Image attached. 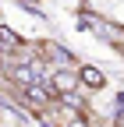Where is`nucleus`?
<instances>
[{
    "label": "nucleus",
    "instance_id": "nucleus-1",
    "mask_svg": "<svg viewBox=\"0 0 124 127\" xmlns=\"http://www.w3.org/2000/svg\"><path fill=\"white\" fill-rule=\"evenodd\" d=\"M32 64L36 60H43V64H53V67H64V64H74V53L67 50L64 42H57V39H39L36 46H32Z\"/></svg>",
    "mask_w": 124,
    "mask_h": 127
},
{
    "label": "nucleus",
    "instance_id": "nucleus-2",
    "mask_svg": "<svg viewBox=\"0 0 124 127\" xmlns=\"http://www.w3.org/2000/svg\"><path fill=\"white\" fill-rule=\"evenodd\" d=\"M18 95H21V102H25L28 109H36V113H43V109L53 106V99H57L46 81H32V85H25V88H18Z\"/></svg>",
    "mask_w": 124,
    "mask_h": 127
},
{
    "label": "nucleus",
    "instance_id": "nucleus-3",
    "mask_svg": "<svg viewBox=\"0 0 124 127\" xmlns=\"http://www.w3.org/2000/svg\"><path fill=\"white\" fill-rule=\"evenodd\" d=\"M4 78H7V85H14V88H25V85L39 81L36 64H7V67H4Z\"/></svg>",
    "mask_w": 124,
    "mask_h": 127
},
{
    "label": "nucleus",
    "instance_id": "nucleus-4",
    "mask_svg": "<svg viewBox=\"0 0 124 127\" xmlns=\"http://www.w3.org/2000/svg\"><path fill=\"white\" fill-rule=\"evenodd\" d=\"M74 74H78V88H85V92H103L106 88V74L99 67H92V64L74 67Z\"/></svg>",
    "mask_w": 124,
    "mask_h": 127
},
{
    "label": "nucleus",
    "instance_id": "nucleus-5",
    "mask_svg": "<svg viewBox=\"0 0 124 127\" xmlns=\"http://www.w3.org/2000/svg\"><path fill=\"white\" fill-rule=\"evenodd\" d=\"M50 92L53 95H64V92H78V74L74 71H64V67H53L50 71Z\"/></svg>",
    "mask_w": 124,
    "mask_h": 127
},
{
    "label": "nucleus",
    "instance_id": "nucleus-6",
    "mask_svg": "<svg viewBox=\"0 0 124 127\" xmlns=\"http://www.w3.org/2000/svg\"><path fill=\"white\" fill-rule=\"evenodd\" d=\"M0 46H7V50H21V35H18V32H11L7 25H0Z\"/></svg>",
    "mask_w": 124,
    "mask_h": 127
},
{
    "label": "nucleus",
    "instance_id": "nucleus-7",
    "mask_svg": "<svg viewBox=\"0 0 124 127\" xmlns=\"http://www.w3.org/2000/svg\"><path fill=\"white\" fill-rule=\"evenodd\" d=\"M60 127H92V120L89 117H71L67 124H60Z\"/></svg>",
    "mask_w": 124,
    "mask_h": 127
}]
</instances>
